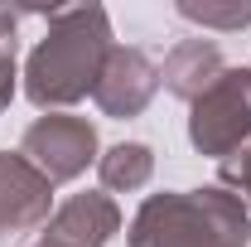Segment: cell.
<instances>
[{
  "label": "cell",
  "mask_w": 251,
  "mask_h": 247,
  "mask_svg": "<svg viewBox=\"0 0 251 247\" xmlns=\"http://www.w3.org/2000/svg\"><path fill=\"white\" fill-rule=\"evenodd\" d=\"M111 54V20L101 5H73L49 15V34L25 63V97L39 112L73 107L97 88L101 63Z\"/></svg>",
  "instance_id": "obj_1"
},
{
  "label": "cell",
  "mask_w": 251,
  "mask_h": 247,
  "mask_svg": "<svg viewBox=\"0 0 251 247\" xmlns=\"http://www.w3.org/2000/svg\"><path fill=\"white\" fill-rule=\"evenodd\" d=\"M130 247H247L251 214L222 185L188 194H150L130 218Z\"/></svg>",
  "instance_id": "obj_2"
},
{
  "label": "cell",
  "mask_w": 251,
  "mask_h": 247,
  "mask_svg": "<svg viewBox=\"0 0 251 247\" xmlns=\"http://www.w3.org/2000/svg\"><path fill=\"white\" fill-rule=\"evenodd\" d=\"M188 141L198 155H213V160H227L251 141V68H227L193 102Z\"/></svg>",
  "instance_id": "obj_3"
},
{
  "label": "cell",
  "mask_w": 251,
  "mask_h": 247,
  "mask_svg": "<svg viewBox=\"0 0 251 247\" xmlns=\"http://www.w3.org/2000/svg\"><path fill=\"white\" fill-rule=\"evenodd\" d=\"M20 155L29 160L49 185H68V180H77L97 160V126L87 122V117L49 112V117H39V122L25 131Z\"/></svg>",
  "instance_id": "obj_4"
},
{
  "label": "cell",
  "mask_w": 251,
  "mask_h": 247,
  "mask_svg": "<svg viewBox=\"0 0 251 247\" xmlns=\"http://www.w3.org/2000/svg\"><path fill=\"white\" fill-rule=\"evenodd\" d=\"M159 93V68L140 49H126V44H111V54L101 63V78H97V107L106 112V117H140L145 107H150V97Z\"/></svg>",
  "instance_id": "obj_5"
},
{
  "label": "cell",
  "mask_w": 251,
  "mask_h": 247,
  "mask_svg": "<svg viewBox=\"0 0 251 247\" xmlns=\"http://www.w3.org/2000/svg\"><path fill=\"white\" fill-rule=\"evenodd\" d=\"M49 218H53V185L20 151H0V233H29Z\"/></svg>",
  "instance_id": "obj_6"
},
{
  "label": "cell",
  "mask_w": 251,
  "mask_h": 247,
  "mask_svg": "<svg viewBox=\"0 0 251 247\" xmlns=\"http://www.w3.org/2000/svg\"><path fill=\"white\" fill-rule=\"evenodd\" d=\"M121 233V209L111 194H73L44 223V238L34 247H106Z\"/></svg>",
  "instance_id": "obj_7"
},
{
  "label": "cell",
  "mask_w": 251,
  "mask_h": 247,
  "mask_svg": "<svg viewBox=\"0 0 251 247\" xmlns=\"http://www.w3.org/2000/svg\"><path fill=\"white\" fill-rule=\"evenodd\" d=\"M222 73H227V63H222V49L213 44V39H184V44H174V54L164 59L159 83L193 107V102L208 93Z\"/></svg>",
  "instance_id": "obj_8"
},
{
  "label": "cell",
  "mask_w": 251,
  "mask_h": 247,
  "mask_svg": "<svg viewBox=\"0 0 251 247\" xmlns=\"http://www.w3.org/2000/svg\"><path fill=\"white\" fill-rule=\"evenodd\" d=\"M97 175H101V189H111V194H135L155 175V151L140 141H121L106 155H97Z\"/></svg>",
  "instance_id": "obj_9"
},
{
  "label": "cell",
  "mask_w": 251,
  "mask_h": 247,
  "mask_svg": "<svg viewBox=\"0 0 251 247\" xmlns=\"http://www.w3.org/2000/svg\"><path fill=\"white\" fill-rule=\"evenodd\" d=\"M179 15L203 25V30H247L251 25V0H179Z\"/></svg>",
  "instance_id": "obj_10"
},
{
  "label": "cell",
  "mask_w": 251,
  "mask_h": 247,
  "mask_svg": "<svg viewBox=\"0 0 251 247\" xmlns=\"http://www.w3.org/2000/svg\"><path fill=\"white\" fill-rule=\"evenodd\" d=\"M218 175H222V189H232L237 199H251V146H242L237 155H227Z\"/></svg>",
  "instance_id": "obj_11"
}]
</instances>
